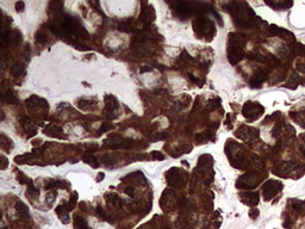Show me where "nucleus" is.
Wrapping results in <instances>:
<instances>
[{
  "mask_svg": "<svg viewBox=\"0 0 305 229\" xmlns=\"http://www.w3.org/2000/svg\"><path fill=\"white\" fill-rule=\"evenodd\" d=\"M243 134H246V135L242 136L241 138L244 140V141H250V140L256 138V137L259 136V131H258V130H255V129H253V128H247V127H243V128H241L240 130H237L236 136H237V135H243Z\"/></svg>",
  "mask_w": 305,
  "mask_h": 229,
  "instance_id": "39448f33",
  "label": "nucleus"
},
{
  "mask_svg": "<svg viewBox=\"0 0 305 229\" xmlns=\"http://www.w3.org/2000/svg\"><path fill=\"white\" fill-rule=\"evenodd\" d=\"M303 205H304V203L298 202V200H296V202H293V203H292L293 209H296L297 211H300V210H301V208H303Z\"/></svg>",
  "mask_w": 305,
  "mask_h": 229,
  "instance_id": "bb28decb",
  "label": "nucleus"
},
{
  "mask_svg": "<svg viewBox=\"0 0 305 229\" xmlns=\"http://www.w3.org/2000/svg\"><path fill=\"white\" fill-rule=\"evenodd\" d=\"M15 208H16V211H17V214H18V215H19L22 218H25V219L30 218L29 208H28V205H26L25 203H23V202L18 200V202L15 204Z\"/></svg>",
  "mask_w": 305,
  "mask_h": 229,
  "instance_id": "0eeeda50",
  "label": "nucleus"
},
{
  "mask_svg": "<svg viewBox=\"0 0 305 229\" xmlns=\"http://www.w3.org/2000/svg\"><path fill=\"white\" fill-rule=\"evenodd\" d=\"M26 105L30 108V109H34V108H42V109H45V110H49V104L47 100L42 99V98H38L36 96H32L31 98L26 99Z\"/></svg>",
  "mask_w": 305,
  "mask_h": 229,
  "instance_id": "20e7f679",
  "label": "nucleus"
},
{
  "mask_svg": "<svg viewBox=\"0 0 305 229\" xmlns=\"http://www.w3.org/2000/svg\"><path fill=\"white\" fill-rule=\"evenodd\" d=\"M107 198L111 199V202H112V204H113L115 206H117V208H122V206H123V203H124V202H123L117 195H115V193L107 195Z\"/></svg>",
  "mask_w": 305,
  "mask_h": 229,
  "instance_id": "a211bd4d",
  "label": "nucleus"
},
{
  "mask_svg": "<svg viewBox=\"0 0 305 229\" xmlns=\"http://www.w3.org/2000/svg\"><path fill=\"white\" fill-rule=\"evenodd\" d=\"M112 128H113V125H112V124H109V123H104V124L101 125V128L98 130V135H100V134H103V132H106V131L111 130Z\"/></svg>",
  "mask_w": 305,
  "mask_h": 229,
  "instance_id": "5701e85b",
  "label": "nucleus"
},
{
  "mask_svg": "<svg viewBox=\"0 0 305 229\" xmlns=\"http://www.w3.org/2000/svg\"><path fill=\"white\" fill-rule=\"evenodd\" d=\"M151 157H152V159H158V160H163L165 159V157L161 154V153H159V151H152Z\"/></svg>",
  "mask_w": 305,
  "mask_h": 229,
  "instance_id": "cd10ccee",
  "label": "nucleus"
},
{
  "mask_svg": "<svg viewBox=\"0 0 305 229\" xmlns=\"http://www.w3.org/2000/svg\"><path fill=\"white\" fill-rule=\"evenodd\" d=\"M78 106L82 110H93L94 108H97V99H86V98H81L78 102Z\"/></svg>",
  "mask_w": 305,
  "mask_h": 229,
  "instance_id": "1a4fd4ad",
  "label": "nucleus"
},
{
  "mask_svg": "<svg viewBox=\"0 0 305 229\" xmlns=\"http://www.w3.org/2000/svg\"><path fill=\"white\" fill-rule=\"evenodd\" d=\"M242 112H243V116L246 118H248L249 121H254V119H256L261 116V113L263 112V108L259 103L248 102V103L244 104Z\"/></svg>",
  "mask_w": 305,
  "mask_h": 229,
  "instance_id": "f03ea898",
  "label": "nucleus"
},
{
  "mask_svg": "<svg viewBox=\"0 0 305 229\" xmlns=\"http://www.w3.org/2000/svg\"><path fill=\"white\" fill-rule=\"evenodd\" d=\"M249 216H250L252 218H256V217L259 216V210H258V209H252Z\"/></svg>",
  "mask_w": 305,
  "mask_h": 229,
  "instance_id": "c756f323",
  "label": "nucleus"
},
{
  "mask_svg": "<svg viewBox=\"0 0 305 229\" xmlns=\"http://www.w3.org/2000/svg\"><path fill=\"white\" fill-rule=\"evenodd\" d=\"M125 193L129 195L130 197H134V189L132 187H126L125 189Z\"/></svg>",
  "mask_w": 305,
  "mask_h": 229,
  "instance_id": "7c9ffc66",
  "label": "nucleus"
},
{
  "mask_svg": "<svg viewBox=\"0 0 305 229\" xmlns=\"http://www.w3.org/2000/svg\"><path fill=\"white\" fill-rule=\"evenodd\" d=\"M265 79H266V74L263 72H258L250 80L252 87H261V84L265 81Z\"/></svg>",
  "mask_w": 305,
  "mask_h": 229,
  "instance_id": "9b49d317",
  "label": "nucleus"
},
{
  "mask_svg": "<svg viewBox=\"0 0 305 229\" xmlns=\"http://www.w3.org/2000/svg\"><path fill=\"white\" fill-rule=\"evenodd\" d=\"M118 110H119V105H118V100L109 94L105 97V109H104V113L106 116L107 119H115L118 117Z\"/></svg>",
  "mask_w": 305,
  "mask_h": 229,
  "instance_id": "f257e3e1",
  "label": "nucleus"
},
{
  "mask_svg": "<svg viewBox=\"0 0 305 229\" xmlns=\"http://www.w3.org/2000/svg\"><path fill=\"white\" fill-rule=\"evenodd\" d=\"M97 214H98V215H99L104 221H109V222L111 221V219H110V217H109V216L103 211V209H101L100 206H98V208H97Z\"/></svg>",
  "mask_w": 305,
  "mask_h": 229,
  "instance_id": "b1692460",
  "label": "nucleus"
},
{
  "mask_svg": "<svg viewBox=\"0 0 305 229\" xmlns=\"http://www.w3.org/2000/svg\"><path fill=\"white\" fill-rule=\"evenodd\" d=\"M124 141L125 140H123L122 137H119V136H111L110 138H107L106 140V146L107 147H110V148H118V147H120L123 143H124Z\"/></svg>",
  "mask_w": 305,
  "mask_h": 229,
  "instance_id": "f8f14e48",
  "label": "nucleus"
},
{
  "mask_svg": "<svg viewBox=\"0 0 305 229\" xmlns=\"http://www.w3.org/2000/svg\"><path fill=\"white\" fill-rule=\"evenodd\" d=\"M37 196H39V191L34 185L32 180H30V183L28 184V197H37Z\"/></svg>",
  "mask_w": 305,
  "mask_h": 229,
  "instance_id": "f3484780",
  "label": "nucleus"
},
{
  "mask_svg": "<svg viewBox=\"0 0 305 229\" xmlns=\"http://www.w3.org/2000/svg\"><path fill=\"white\" fill-rule=\"evenodd\" d=\"M104 178H105V174H104V173H99V176H98V178H97V181H101Z\"/></svg>",
  "mask_w": 305,
  "mask_h": 229,
  "instance_id": "473e14b6",
  "label": "nucleus"
},
{
  "mask_svg": "<svg viewBox=\"0 0 305 229\" xmlns=\"http://www.w3.org/2000/svg\"><path fill=\"white\" fill-rule=\"evenodd\" d=\"M76 200H78V193H73V195L70 196L69 203H68V205H67L68 211H72V210L75 208V205H76Z\"/></svg>",
  "mask_w": 305,
  "mask_h": 229,
  "instance_id": "6ab92c4d",
  "label": "nucleus"
},
{
  "mask_svg": "<svg viewBox=\"0 0 305 229\" xmlns=\"http://www.w3.org/2000/svg\"><path fill=\"white\" fill-rule=\"evenodd\" d=\"M11 74L13 76H20V75H24L25 74V67L23 63H15L12 67H11Z\"/></svg>",
  "mask_w": 305,
  "mask_h": 229,
  "instance_id": "ddd939ff",
  "label": "nucleus"
},
{
  "mask_svg": "<svg viewBox=\"0 0 305 229\" xmlns=\"http://www.w3.org/2000/svg\"><path fill=\"white\" fill-rule=\"evenodd\" d=\"M24 9H25V4H24L23 1L16 3V10H17V12H23Z\"/></svg>",
  "mask_w": 305,
  "mask_h": 229,
  "instance_id": "393cba45",
  "label": "nucleus"
},
{
  "mask_svg": "<svg viewBox=\"0 0 305 229\" xmlns=\"http://www.w3.org/2000/svg\"><path fill=\"white\" fill-rule=\"evenodd\" d=\"M47 42V36L43 34V32H38V34H36V43L37 44H44Z\"/></svg>",
  "mask_w": 305,
  "mask_h": 229,
  "instance_id": "4be33fe9",
  "label": "nucleus"
},
{
  "mask_svg": "<svg viewBox=\"0 0 305 229\" xmlns=\"http://www.w3.org/2000/svg\"><path fill=\"white\" fill-rule=\"evenodd\" d=\"M22 123H23V127H24L25 131L28 132V136H29V137H32V136L36 135L37 129L32 125V123H31V121H30L29 118H22Z\"/></svg>",
  "mask_w": 305,
  "mask_h": 229,
  "instance_id": "9d476101",
  "label": "nucleus"
},
{
  "mask_svg": "<svg viewBox=\"0 0 305 229\" xmlns=\"http://www.w3.org/2000/svg\"><path fill=\"white\" fill-rule=\"evenodd\" d=\"M4 99L10 104H18V102H19L17 96H16V92L13 90H7L5 96H4Z\"/></svg>",
  "mask_w": 305,
  "mask_h": 229,
  "instance_id": "2eb2a0df",
  "label": "nucleus"
},
{
  "mask_svg": "<svg viewBox=\"0 0 305 229\" xmlns=\"http://www.w3.org/2000/svg\"><path fill=\"white\" fill-rule=\"evenodd\" d=\"M154 17H155V15H154V9L152 7L149 6L148 9H142L139 19L144 25H148L151 20H154Z\"/></svg>",
  "mask_w": 305,
  "mask_h": 229,
  "instance_id": "423d86ee",
  "label": "nucleus"
},
{
  "mask_svg": "<svg viewBox=\"0 0 305 229\" xmlns=\"http://www.w3.org/2000/svg\"><path fill=\"white\" fill-rule=\"evenodd\" d=\"M55 197H56V192H53V193H48V196H47V202L49 200V205H51V203L54 202V199H55Z\"/></svg>",
  "mask_w": 305,
  "mask_h": 229,
  "instance_id": "c85d7f7f",
  "label": "nucleus"
},
{
  "mask_svg": "<svg viewBox=\"0 0 305 229\" xmlns=\"http://www.w3.org/2000/svg\"><path fill=\"white\" fill-rule=\"evenodd\" d=\"M241 197L244 200V203H247L252 206H254L259 203V193H256V192H246V193H242Z\"/></svg>",
  "mask_w": 305,
  "mask_h": 229,
  "instance_id": "6e6552de",
  "label": "nucleus"
},
{
  "mask_svg": "<svg viewBox=\"0 0 305 229\" xmlns=\"http://www.w3.org/2000/svg\"><path fill=\"white\" fill-rule=\"evenodd\" d=\"M84 161H85L86 164L91 165L92 167H98V166H99V164H97V159H96L93 155H86V157H84Z\"/></svg>",
  "mask_w": 305,
  "mask_h": 229,
  "instance_id": "aec40b11",
  "label": "nucleus"
},
{
  "mask_svg": "<svg viewBox=\"0 0 305 229\" xmlns=\"http://www.w3.org/2000/svg\"><path fill=\"white\" fill-rule=\"evenodd\" d=\"M282 189V184L274 181V180H269L263 185V193H265V198L267 200H269L271 198H273L280 190Z\"/></svg>",
  "mask_w": 305,
  "mask_h": 229,
  "instance_id": "7ed1b4c3",
  "label": "nucleus"
},
{
  "mask_svg": "<svg viewBox=\"0 0 305 229\" xmlns=\"http://www.w3.org/2000/svg\"><path fill=\"white\" fill-rule=\"evenodd\" d=\"M174 171V170H173ZM172 170L169 171V173L167 174V179H168V183L169 184H172L173 186H177V185H179V181H180V176H179V173H177V172H173Z\"/></svg>",
  "mask_w": 305,
  "mask_h": 229,
  "instance_id": "dca6fc26",
  "label": "nucleus"
},
{
  "mask_svg": "<svg viewBox=\"0 0 305 229\" xmlns=\"http://www.w3.org/2000/svg\"><path fill=\"white\" fill-rule=\"evenodd\" d=\"M151 70H152V67H148V66H147V67H144V68H141V69H139V72H141V73H145V72H151Z\"/></svg>",
  "mask_w": 305,
  "mask_h": 229,
  "instance_id": "2f4dec72",
  "label": "nucleus"
},
{
  "mask_svg": "<svg viewBox=\"0 0 305 229\" xmlns=\"http://www.w3.org/2000/svg\"><path fill=\"white\" fill-rule=\"evenodd\" d=\"M74 228L75 229H91V227L87 224L86 219L80 216L74 218Z\"/></svg>",
  "mask_w": 305,
  "mask_h": 229,
  "instance_id": "4468645a",
  "label": "nucleus"
},
{
  "mask_svg": "<svg viewBox=\"0 0 305 229\" xmlns=\"http://www.w3.org/2000/svg\"><path fill=\"white\" fill-rule=\"evenodd\" d=\"M32 157H34V155L31 154V153H28V154H25V155L16 157V159H15V160H16L18 164H25V162H28V160H30Z\"/></svg>",
  "mask_w": 305,
  "mask_h": 229,
  "instance_id": "412c9836",
  "label": "nucleus"
},
{
  "mask_svg": "<svg viewBox=\"0 0 305 229\" xmlns=\"http://www.w3.org/2000/svg\"><path fill=\"white\" fill-rule=\"evenodd\" d=\"M58 185H60V183H58V181L50 180V181L45 185V189H47V190H50V189H53V187H55V186H58Z\"/></svg>",
  "mask_w": 305,
  "mask_h": 229,
  "instance_id": "a878e982",
  "label": "nucleus"
}]
</instances>
